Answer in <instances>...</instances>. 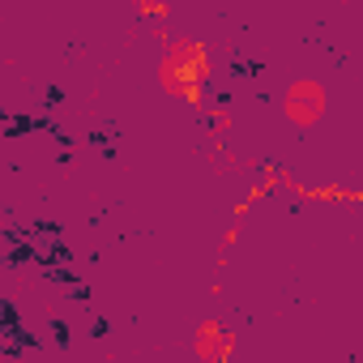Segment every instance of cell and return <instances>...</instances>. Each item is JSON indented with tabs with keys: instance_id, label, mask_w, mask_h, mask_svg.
Returning a JSON list of instances; mask_svg holds the SVG:
<instances>
[{
	"instance_id": "1",
	"label": "cell",
	"mask_w": 363,
	"mask_h": 363,
	"mask_svg": "<svg viewBox=\"0 0 363 363\" xmlns=\"http://www.w3.org/2000/svg\"><path fill=\"white\" fill-rule=\"evenodd\" d=\"M325 107H329V94H325V86H320L316 77H299V82H291L286 94H282V116H286L295 128L320 124Z\"/></svg>"
},
{
	"instance_id": "4",
	"label": "cell",
	"mask_w": 363,
	"mask_h": 363,
	"mask_svg": "<svg viewBox=\"0 0 363 363\" xmlns=\"http://www.w3.org/2000/svg\"><path fill=\"white\" fill-rule=\"evenodd\" d=\"M346 363H359V359H354V354H350V359H346Z\"/></svg>"
},
{
	"instance_id": "2",
	"label": "cell",
	"mask_w": 363,
	"mask_h": 363,
	"mask_svg": "<svg viewBox=\"0 0 363 363\" xmlns=\"http://www.w3.org/2000/svg\"><path fill=\"white\" fill-rule=\"evenodd\" d=\"M201 73V48L179 39L162 52V65H158V77H162V90H189V77Z\"/></svg>"
},
{
	"instance_id": "3",
	"label": "cell",
	"mask_w": 363,
	"mask_h": 363,
	"mask_svg": "<svg viewBox=\"0 0 363 363\" xmlns=\"http://www.w3.org/2000/svg\"><path fill=\"white\" fill-rule=\"evenodd\" d=\"M193 350H197L201 363H223V359L231 354V329L218 325V320H201V325H197V342H193Z\"/></svg>"
}]
</instances>
